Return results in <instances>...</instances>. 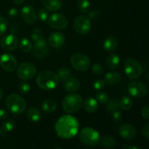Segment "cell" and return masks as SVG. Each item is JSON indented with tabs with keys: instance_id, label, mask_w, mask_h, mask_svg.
<instances>
[{
	"instance_id": "obj_21",
	"label": "cell",
	"mask_w": 149,
	"mask_h": 149,
	"mask_svg": "<svg viewBox=\"0 0 149 149\" xmlns=\"http://www.w3.org/2000/svg\"><path fill=\"white\" fill-rule=\"evenodd\" d=\"M120 61L121 59L119 55L115 53L111 54L106 58V66H107L109 69L114 70L118 68V66L120 64Z\"/></svg>"
},
{
	"instance_id": "obj_32",
	"label": "cell",
	"mask_w": 149,
	"mask_h": 149,
	"mask_svg": "<svg viewBox=\"0 0 149 149\" xmlns=\"http://www.w3.org/2000/svg\"><path fill=\"white\" fill-rule=\"evenodd\" d=\"M15 127V122L13 119H8L2 124L1 130L4 132H10Z\"/></svg>"
},
{
	"instance_id": "obj_12",
	"label": "cell",
	"mask_w": 149,
	"mask_h": 149,
	"mask_svg": "<svg viewBox=\"0 0 149 149\" xmlns=\"http://www.w3.org/2000/svg\"><path fill=\"white\" fill-rule=\"evenodd\" d=\"M49 45L46 39H44L35 42L33 48V54L36 58L42 59L49 55Z\"/></svg>"
},
{
	"instance_id": "obj_33",
	"label": "cell",
	"mask_w": 149,
	"mask_h": 149,
	"mask_svg": "<svg viewBox=\"0 0 149 149\" xmlns=\"http://www.w3.org/2000/svg\"><path fill=\"white\" fill-rule=\"evenodd\" d=\"M31 39L34 42H38V41L44 39L43 32H42V31L40 29H39V28H36V29H34L31 31Z\"/></svg>"
},
{
	"instance_id": "obj_46",
	"label": "cell",
	"mask_w": 149,
	"mask_h": 149,
	"mask_svg": "<svg viewBox=\"0 0 149 149\" xmlns=\"http://www.w3.org/2000/svg\"><path fill=\"white\" fill-rule=\"evenodd\" d=\"M25 1L26 0H13V1H14V3L16 5H21L22 4L24 3Z\"/></svg>"
},
{
	"instance_id": "obj_51",
	"label": "cell",
	"mask_w": 149,
	"mask_h": 149,
	"mask_svg": "<svg viewBox=\"0 0 149 149\" xmlns=\"http://www.w3.org/2000/svg\"><path fill=\"white\" fill-rule=\"evenodd\" d=\"M55 149H61V148H55Z\"/></svg>"
},
{
	"instance_id": "obj_24",
	"label": "cell",
	"mask_w": 149,
	"mask_h": 149,
	"mask_svg": "<svg viewBox=\"0 0 149 149\" xmlns=\"http://www.w3.org/2000/svg\"><path fill=\"white\" fill-rule=\"evenodd\" d=\"M26 117L31 122H39L42 119V113L36 108H30L26 112Z\"/></svg>"
},
{
	"instance_id": "obj_47",
	"label": "cell",
	"mask_w": 149,
	"mask_h": 149,
	"mask_svg": "<svg viewBox=\"0 0 149 149\" xmlns=\"http://www.w3.org/2000/svg\"><path fill=\"white\" fill-rule=\"evenodd\" d=\"M3 95H4V92H3L2 89L0 87V100L3 97Z\"/></svg>"
},
{
	"instance_id": "obj_9",
	"label": "cell",
	"mask_w": 149,
	"mask_h": 149,
	"mask_svg": "<svg viewBox=\"0 0 149 149\" xmlns=\"http://www.w3.org/2000/svg\"><path fill=\"white\" fill-rule=\"evenodd\" d=\"M127 91L132 97H143L148 94V88L143 82L135 80L128 84Z\"/></svg>"
},
{
	"instance_id": "obj_1",
	"label": "cell",
	"mask_w": 149,
	"mask_h": 149,
	"mask_svg": "<svg viewBox=\"0 0 149 149\" xmlns=\"http://www.w3.org/2000/svg\"><path fill=\"white\" fill-rule=\"evenodd\" d=\"M79 122L71 115H63L57 120L55 125L56 135L63 139H71L79 132Z\"/></svg>"
},
{
	"instance_id": "obj_8",
	"label": "cell",
	"mask_w": 149,
	"mask_h": 149,
	"mask_svg": "<svg viewBox=\"0 0 149 149\" xmlns=\"http://www.w3.org/2000/svg\"><path fill=\"white\" fill-rule=\"evenodd\" d=\"M92 28L90 19L85 15H79L74 21V31L78 34L85 35L90 31Z\"/></svg>"
},
{
	"instance_id": "obj_5",
	"label": "cell",
	"mask_w": 149,
	"mask_h": 149,
	"mask_svg": "<svg viewBox=\"0 0 149 149\" xmlns=\"http://www.w3.org/2000/svg\"><path fill=\"white\" fill-rule=\"evenodd\" d=\"M79 138L85 145L94 146L99 143L100 137L99 132L94 128L84 127L80 130Z\"/></svg>"
},
{
	"instance_id": "obj_31",
	"label": "cell",
	"mask_w": 149,
	"mask_h": 149,
	"mask_svg": "<svg viewBox=\"0 0 149 149\" xmlns=\"http://www.w3.org/2000/svg\"><path fill=\"white\" fill-rule=\"evenodd\" d=\"M77 7L79 11L86 13L90 10V2L89 0H77Z\"/></svg>"
},
{
	"instance_id": "obj_37",
	"label": "cell",
	"mask_w": 149,
	"mask_h": 149,
	"mask_svg": "<svg viewBox=\"0 0 149 149\" xmlns=\"http://www.w3.org/2000/svg\"><path fill=\"white\" fill-rule=\"evenodd\" d=\"M31 86L27 82H22L19 85V91L23 95H26L30 92Z\"/></svg>"
},
{
	"instance_id": "obj_22",
	"label": "cell",
	"mask_w": 149,
	"mask_h": 149,
	"mask_svg": "<svg viewBox=\"0 0 149 149\" xmlns=\"http://www.w3.org/2000/svg\"><path fill=\"white\" fill-rule=\"evenodd\" d=\"M122 79L120 74L115 71L109 72L105 75L104 81L106 84H110V85H115V84H119Z\"/></svg>"
},
{
	"instance_id": "obj_35",
	"label": "cell",
	"mask_w": 149,
	"mask_h": 149,
	"mask_svg": "<svg viewBox=\"0 0 149 149\" xmlns=\"http://www.w3.org/2000/svg\"><path fill=\"white\" fill-rule=\"evenodd\" d=\"M37 18L40 20L41 22H46L47 21L48 18H49V15H48V13L45 8H39L38 10L37 13Z\"/></svg>"
},
{
	"instance_id": "obj_10",
	"label": "cell",
	"mask_w": 149,
	"mask_h": 149,
	"mask_svg": "<svg viewBox=\"0 0 149 149\" xmlns=\"http://www.w3.org/2000/svg\"><path fill=\"white\" fill-rule=\"evenodd\" d=\"M36 74V67L33 63L25 62L20 64L17 69V75L20 79L29 80Z\"/></svg>"
},
{
	"instance_id": "obj_42",
	"label": "cell",
	"mask_w": 149,
	"mask_h": 149,
	"mask_svg": "<svg viewBox=\"0 0 149 149\" xmlns=\"http://www.w3.org/2000/svg\"><path fill=\"white\" fill-rule=\"evenodd\" d=\"M100 13L98 10H93L88 13V17L90 19H93V20H95V19L98 18L100 16Z\"/></svg>"
},
{
	"instance_id": "obj_25",
	"label": "cell",
	"mask_w": 149,
	"mask_h": 149,
	"mask_svg": "<svg viewBox=\"0 0 149 149\" xmlns=\"http://www.w3.org/2000/svg\"><path fill=\"white\" fill-rule=\"evenodd\" d=\"M99 143L102 146L104 147V148H111L116 146V144H117V142H116V139L114 138H113L112 136H110V135H105V136L100 138Z\"/></svg>"
},
{
	"instance_id": "obj_26",
	"label": "cell",
	"mask_w": 149,
	"mask_h": 149,
	"mask_svg": "<svg viewBox=\"0 0 149 149\" xmlns=\"http://www.w3.org/2000/svg\"><path fill=\"white\" fill-rule=\"evenodd\" d=\"M57 103L52 99H47L43 102L42 109L46 113H53L57 109Z\"/></svg>"
},
{
	"instance_id": "obj_23",
	"label": "cell",
	"mask_w": 149,
	"mask_h": 149,
	"mask_svg": "<svg viewBox=\"0 0 149 149\" xmlns=\"http://www.w3.org/2000/svg\"><path fill=\"white\" fill-rule=\"evenodd\" d=\"M118 45V41L114 36H109L104 40L103 44V49L106 52H113L116 49Z\"/></svg>"
},
{
	"instance_id": "obj_50",
	"label": "cell",
	"mask_w": 149,
	"mask_h": 149,
	"mask_svg": "<svg viewBox=\"0 0 149 149\" xmlns=\"http://www.w3.org/2000/svg\"><path fill=\"white\" fill-rule=\"evenodd\" d=\"M1 133V127H0V134Z\"/></svg>"
},
{
	"instance_id": "obj_19",
	"label": "cell",
	"mask_w": 149,
	"mask_h": 149,
	"mask_svg": "<svg viewBox=\"0 0 149 149\" xmlns=\"http://www.w3.org/2000/svg\"><path fill=\"white\" fill-rule=\"evenodd\" d=\"M42 4L47 10L50 12L58 11L62 5V0H41Z\"/></svg>"
},
{
	"instance_id": "obj_13",
	"label": "cell",
	"mask_w": 149,
	"mask_h": 149,
	"mask_svg": "<svg viewBox=\"0 0 149 149\" xmlns=\"http://www.w3.org/2000/svg\"><path fill=\"white\" fill-rule=\"evenodd\" d=\"M17 60L10 53H4L0 56V65L4 71L13 72L17 68Z\"/></svg>"
},
{
	"instance_id": "obj_18",
	"label": "cell",
	"mask_w": 149,
	"mask_h": 149,
	"mask_svg": "<svg viewBox=\"0 0 149 149\" xmlns=\"http://www.w3.org/2000/svg\"><path fill=\"white\" fill-rule=\"evenodd\" d=\"M81 87V82L76 77H71L65 81L64 88L68 93H74L78 91Z\"/></svg>"
},
{
	"instance_id": "obj_39",
	"label": "cell",
	"mask_w": 149,
	"mask_h": 149,
	"mask_svg": "<svg viewBox=\"0 0 149 149\" xmlns=\"http://www.w3.org/2000/svg\"><path fill=\"white\" fill-rule=\"evenodd\" d=\"M7 29V21L4 17H0V36L6 33Z\"/></svg>"
},
{
	"instance_id": "obj_30",
	"label": "cell",
	"mask_w": 149,
	"mask_h": 149,
	"mask_svg": "<svg viewBox=\"0 0 149 149\" xmlns=\"http://www.w3.org/2000/svg\"><path fill=\"white\" fill-rule=\"evenodd\" d=\"M107 110L111 113L118 111L120 108L119 105V100L117 98H112L110 100H109L107 103Z\"/></svg>"
},
{
	"instance_id": "obj_17",
	"label": "cell",
	"mask_w": 149,
	"mask_h": 149,
	"mask_svg": "<svg viewBox=\"0 0 149 149\" xmlns=\"http://www.w3.org/2000/svg\"><path fill=\"white\" fill-rule=\"evenodd\" d=\"M65 41V36L61 32H53L48 38V44L54 48H59L64 45Z\"/></svg>"
},
{
	"instance_id": "obj_29",
	"label": "cell",
	"mask_w": 149,
	"mask_h": 149,
	"mask_svg": "<svg viewBox=\"0 0 149 149\" xmlns=\"http://www.w3.org/2000/svg\"><path fill=\"white\" fill-rule=\"evenodd\" d=\"M133 102L132 98L129 96H124L120 100H119V105L120 108H122L125 111H129L132 108Z\"/></svg>"
},
{
	"instance_id": "obj_28",
	"label": "cell",
	"mask_w": 149,
	"mask_h": 149,
	"mask_svg": "<svg viewBox=\"0 0 149 149\" xmlns=\"http://www.w3.org/2000/svg\"><path fill=\"white\" fill-rule=\"evenodd\" d=\"M19 47H20V49L23 52H29L31 51L32 48H33V45H32L31 42L27 38H23L19 42Z\"/></svg>"
},
{
	"instance_id": "obj_3",
	"label": "cell",
	"mask_w": 149,
	"mask_h": 149,
	"mask_svg": "<svg viewBox=\"0 0 149 149\" xmlns=\"http://www.w3.org/2000/svg\"><path fill=\"white\" fill-rule=\"evenodd\" d=\"M83 106V99L80 95L70 93L67 95L62 101V107L64 111L68 113L78 112Z\"/></svg>"
},
{
	"instance_id": "obj_34",
	"label": "cell",
	"mask_w": 149,
	"mask_h": 149,
	"mask_svg": "<svg viewBox=\"0 0 149 149\" xmlns=\"http://www.w3.org/2000/svg\"><path fill=\"white\" fill-rule=\"evenodd\" d=\"M95 97L96 100L100 102V103H107L109 100V95L102 90H99L97 92V93L95 94Z\"/></svg>"
},
{
	"instance_id": "obj_40",
	"label": "cell",
	"mask_w": 149,
	"mask_h": 149,
	"mask_svg": "<svg viewBox=\"0 0 149 149\" xmlns=\"http://www.w3.org/2000/svg\"><path fill=\"white\" fill-rule=\"evenodd\" d=\"M19 15L18 10L16 8H11L10 9V10L8 11V17L11 19H15L17 18Z\"/></svg>"
},
{
	"instance_id": "obj_48",
	"label": "cell",
	"mask_w": 149,
	"mask_h": 149,
	"mask_svg": "<svg viewBox=\"0 0 149 149\" xmlns=\"http://www.w3.org/2000/svg\"><path fill=\"white\" fill-rule=\"evenodd\" d=\"M126 149H139V148H137V147L135 146H128Z\"/></svg>"
},
{
	"instance_id": "obj_43",
	"label": "cell",
	"mask_w": 149,
	"mask_h": 149,
	"mask_svg": "<svg viewBox=\"0 0 149 149\" xmlns=\"http://www.w3.org/2000/svg\"><path fill=\"white\" fill-rule=\"evenodd\" d=\"M112 118H113V121L116 122H119L122 120V113H120L119 110L116 111L112 113Z\"/></svg>"
},
{
	"instance_id": "obj_20",
	"label": "cell",
	"mask_w": 149,
	"mask_h": 149,
	"mask_svg": "<svg viewBox=\"0 0 149 149\" xmlns=\"http://www.w3.org/2000/svg\"><path fill=\"white\" fill-rule=\"evenodd\" d=\"M83 107L88 113H95L98 109L97 100L93 97H88L83 102Z\"/></svg>"
},
{
	"instance_id": "obj_16",
	"label": "cell",
	"mask_w": 149,
	"mask_h": 149,
	"mask_svg": "<svg viewBox=\"0 0 149 149\" xmlns=\"http://www.w3.org/2000/svg\"><path fill=\"white\" fill-rule=\"evenodd\" d=\"M119 135L125 140H132L136 138L137 130L130 124H124L121 125L119 130Z\"/></svg>"
},
{
	"instance_id": "obj_2",
	"label": "cell",
	"mask_w": 149,
	"mask_h": 149,
	"mask_svg": "<svg viewBox=\"0 0 149 149\" xmlns=\"http://www.w3.org/2000/svg\"><path fill=\"white\" fill-rule=\"evenodd\" d=\"M59 79L55 73L49 70H43L37 74L36 84L40 89L46 91L54 90L59 84Z\"/></svg>"
},
{
	"instance_id": "obj_44",
	"label": "cell",
	"mask_w": 149,
	"mask_h": 149,
	"mask_svg": "<svg viewBox=\"0 0 149 149\" xmlns=\"http://www.w3.org/2000/svg\"><path fill=\"white\" fill-rule=\"evenodd\" d=\"M143 135L146 137V138H149V122L143 126L142 130Z\"/></svg>"
},
{
	"instance_id": "obj_41",
	"label": "cell",
	"mask_w": 149,
	"mask_h": 149,
	"mask_svg": "<svg viewBox=\"0 0 149 149\" xmlns=\"http://www.w3.org/2000/svg\"><path fill=\"white\" fill-rule=\"evenodd\" d=\"M141 116L144 118L145 119L149 120V105L143 106V109H141Z\"/></svg>"
},
{
	"instance_id": "obj_27",
	"label": "cell",
	"mask_w": 149,
	"mask_h": 149,
	"mask_svg": "<svg viewBox=\"0 0 149 149\" xmlns=\"http://www.w3.org/2000/svg\"><path fill=\"white\" fill-rule=\"evenodd\" d=\"M57 76H58L59 80L62 81H65L68 79L70 78L71 75V71L67 67H61L57 71Z\"/></svg>"
},
{
	"instance_id": "obj_11",
	"label": "cell",
	"mask_w": 149,
	"mask_h": 149,
	"mask_svg": "<svg viewBox=\"0 0 149 149\" xmlns=\"http://www.w3.org/2000/svg\"><path fill=\"white\" fill-rule=\"evenodd\" d=\"M48 25L56 30H65L68 25V21L65 15L61 13H54L47 20Z\"/></svg>"
},
{
	"instance_id": "obj_15",
	"label": "cell",
	"mask_w": 149,
	"mask_h": 149,
	"mask_svg": "<svg viewBox=\"0 0 149 149\" xmlns=\"http://www.w3.org/2000/svg\"><path fill=\"white\" fill-rule=\"evenodd\" d=\"M21 17L26 24L33 25L36 22L37 15L32 6L26 5L21 10Z\"/></svg>"
},
{
	"instance_id": "obj_38",
	"label": "cell",
	"mask_w": 149,
	"mask_h": 149,
	"mask_svg": "<svg viewBox=\"0 0 149 149\" xmlns=\"http://www.w3.org/2000/svg\"><path fill=\"white\" fill-rule=\"evenodd\" d=\"M106 83L105 82L104 80L100 79H99L95 80V81L93 82V88H94L95 90L99 91V90H103V89L106 87Z\"/></svg>"
},
{
	"instance_id": "obj_45",
	"label": "cell",
	"mask_w": 149,
	"mask_h": 149,
	"mask_svg": "<svg viewBox=\"0 0 149 149\" xmlns=\"http://www.w3.org/2000/svg\"><path fill=\"white\" fill-rule=\"evenodd\" d=\"M7 116H8V113L4 109H0V119L1 120L5 119H7Z\"/></svg>"
},
{
	"instance_id": "obj_49",
	"label": "cell",
	"mask_w": 149,
	"mask_h": 149,
	"mask_svg": "<svg viewBox=\"0 0 149 149\" xmlns=\"http://www.w3.org/2000/svg\"><path fill=\"white\" fill-rule=\"evenodd\" d=\"M145 79H146V80L147 82H148V83H149V72L148 73V74H146V75Z\"/></svg>"
},
{
	"instance_id": "obj_6",
	"label": "cell",
	"mask_w": 149,
	"mask_h": 149,
	"mask_svg": "<svg viewBox=\"0 0 149 149\" xmlns=\"http://www.w3.org/2000/svg\"><path fill=\"white\" fill-rule=\"evenodd\" d=\"M125 72L127 77L130 79H137L141 76L143 72L142 67L138 61L133 58H128L125 61Z\"/></svg>"
},
{
	"instance_id": "obj_4",
	"label": "cell",
	"mask_w": 149,
	"mask_h": 149,
	"mask_svg": "<svg viewBox=\"0 0 149 149\" xmlns=\"http://www.w3.org/2000/svg\"><path fill=\"white\" fill-rule=\"evenodd\" d=\"M7 109L14 115H20L26 109V102L17 94H10L6 99Z\"/></svg>"
},
{
	"instance_id": "obj_14",
	"label": "cell",
	"mask_w": 149,
	"mask_h": 149,
	"mask_svg": "<svg viewBox=\"0 0 149 149\" xmlns=\"http://www.w3.org/2000/svg\"><path fill=\"white\" fill-rule=\"evenodd\" d=\"M19 44L18 39L14 33H10L3 36L0 39V47L5 51H13L17 47Z\"/></svg>"
},
{
	"instance_id": "obj_36",
	"label": "cell",
	"mask_w": 149,
	"mask_h": 149,
	"mask_svg": "<svg viewBox=\"0 0 149 149\" xmlns=\"http://www.w3.org/2000/svg\"><path fill=\"white\" fill-rule=\"evenodd\" d=\"M92 71L95 75L100 76L104 72V68L99 63H95L92 65Z\"/></svg>"
},
{
	"instance_id": "obj_7",
	"label": "cell",
	"mask_w": 149,
	"mask_h": 149,
	"mask_svg": "<svg viewBox=\"0 0 149 149\" xmlns=\"http://www.w3.org/2000/svg\"><path fill=\"white\" fill-rule=\"evenodd\" d=\"M71 64L77 71H85L90 68L91 61L87 55L82 53H76L71 56Z\"/></svg>"
}]
</instances>
